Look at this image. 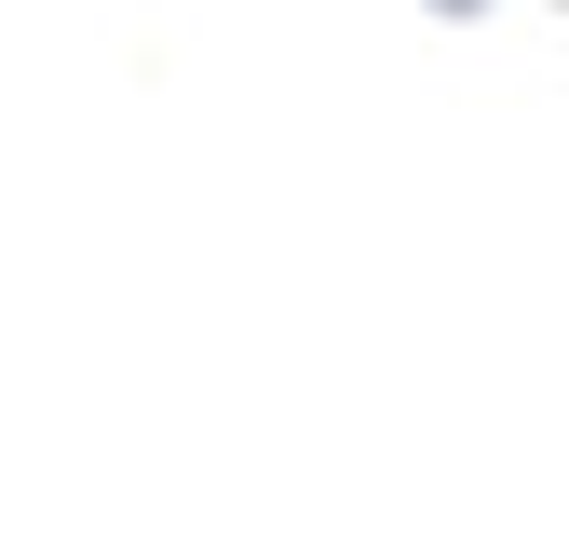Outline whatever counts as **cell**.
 Listing matches in <instances>:
<instances>
[{
	"mask_svg": "<svg viewBox=\"0 0 569 542\" xmlns=\"http://www.w3.org/2000/svg\"><path fill=\"white\" fill-rule=\"evenodd\" d=\"M448 14H488V0H448Z\"/></svg>",
	"mask_w": 569,
	"mask_h": 542,
	"instance_id": "cell-1",
	"label": "cell"
}]
</instances>
